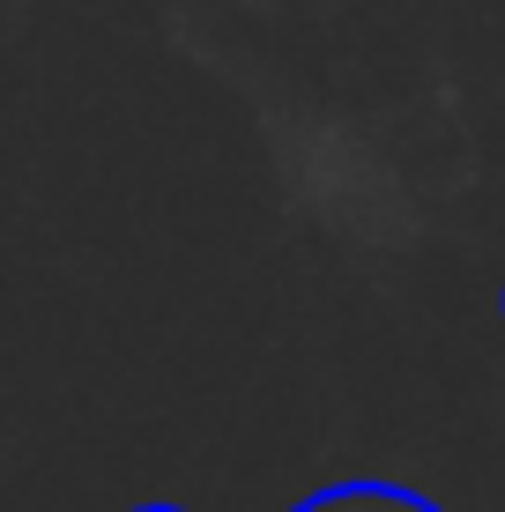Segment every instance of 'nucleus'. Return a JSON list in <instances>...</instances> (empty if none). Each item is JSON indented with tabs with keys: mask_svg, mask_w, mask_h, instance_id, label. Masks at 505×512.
Instances as JSON below:
<instances>
[{
	"mask_svg": "<svg viewBox=\"0 0 505 512\" xmlns=\"http://www.w3.org/2000/svg\"><path fill=\"white\" fill-rule=\"evenodd\" d=\"M298 512H439V505L416 498V490H394V483H335L320 498H305Z\"/></svg>",
	"mask_w": 505,
	"mask_h": 512,
	"instance_id": "1",
	"label": "nucleus"
},
{
	"mask_svg": "<svg viewBox=\"0 0 505 512\" xmlns=\"http://www.w3.org/2000/svg\"><path fill=\"white\" fill-rule=\"evenodd\" d=\"M142 512H179V505H142Z\"/></svg>",
	"mask_w": 505,
	"mask_h": 512,
	"instance_id": "2",
	"label": "nucleus"
}]
</instances>
